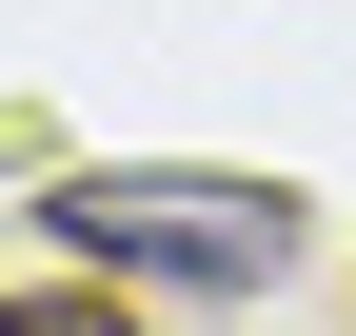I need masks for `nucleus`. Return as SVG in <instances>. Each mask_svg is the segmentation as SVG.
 Segmentation results:
<instances>
[{
  "instance_id": "2",
  "label": "nucleus",
  "mask_w": 356,
  "mask_h": 336,
  "mask_svg": "<svg viewBox=\"0 0 356 336\" xmlns=\"http://www.w3.org/2000/svg\"><path fill=\"white\" fill-rule=\"evenodd\" d=\"M0 336H119V277H79V297H0Z\"/></svg>"
},
{
  "instance_id": "1",
  "label": "nucleus",
  "mask_w": 356,
  "mask_h": 336,
  "mask_svg": "<svg viewBox=\"0 0 356 336\" xmlns=\"http://www.w3.org/2000/svg\"><path fill=\"white\" fill-rule=\"evenodd\" d=\"M40 237H60L79 277H178V297H257V277H297V198H277V178H178V158H99V178H60Z\"/></svg>"
}]
</instances>
